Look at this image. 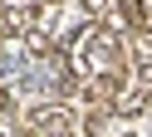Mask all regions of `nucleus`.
<instances>
[{"label": "nucleus", "instance_id": "f257e3e1", "mask_svg": "<svg viewBox=\"0 0 152 137\" xmlns=\"http://www.w3.org/2000/svg\"><path fill=\"white\" fill-rule=\"evenodd\" d=\"M118 10H123L128 25H142V0H118Z\"/></svg>", "mask_w": 152, "mask_h": 137}]
</instances>
